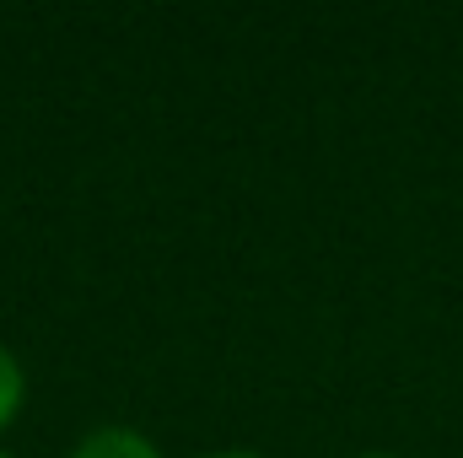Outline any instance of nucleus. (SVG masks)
Listing matches in <instances>:
<instances>
[{"mask_svg": "<svg viewBox=\"0 0 463 458\" xmlns=\"http://www.w3.org/2000/svg\"><path fill=\"white\" fill-rule=\"evenodd\" d=\"M76 458H156V448H151L140 432H124V426H98V432L76 448Z\"/></svg>", "mask_w": 463, "mask_h": 458, "instance_id": "obj_1", "label": "nucleus"}, {"mask_svg": "<svg viewBox=\"0 0 463 458\" xmlns=\"http://www.w3.org/2000/svg\"><path fill=\"white\" fill-rule=\"evenodd\" d=\"M16 405H22V367H16V356L0 345V426L16 415Z\"/></svg>", "mask_w": 463, "mask_h": 458, "instance_id": "obj_2", "label": "nucleus"}, {"mask_svg": "<svg viewBox=\"0 0 463 458\" xmlns=\"http://www.w3.org/2000/svg\"><path fill=\"white\" fill-rule=\"evenodd\" d=\"M227 458H248V453H227Z\"/></svg>", "mask_w": 463, "mask_h": 458, "instance_id": "obj_3", "label": "nucleus"}]
</instances>
